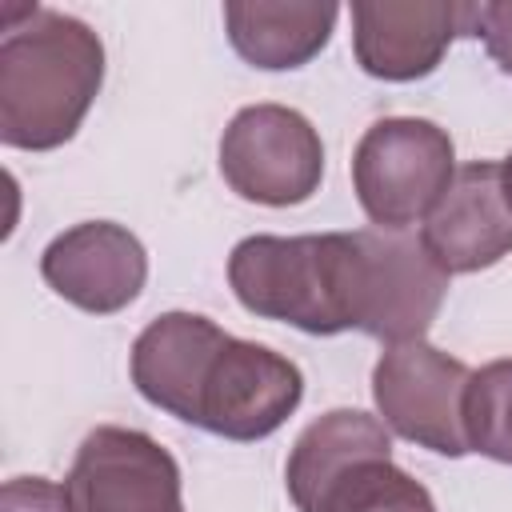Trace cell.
I'll list each match as a JSON object with an SVG mask.
<instances>
[{
    "instance_id": "cell-10",
    "label": "cell",
    "mask_w": 512,
    "mask_h": 512,
    "mask_svg": "<svg viewBox=\"0 0 512 512\" xmlns=\"http://www.w3.org/2000/svg\"><path fill=\"white\" fill-rule=\"evenodd\" d=\"M40 276L80 312L112 316L140 296L148 280V252L124 224L84 220L44 248Z\"/></svg>"
},
{
    "instance_id": "cell-18",
    "label": "cell",
    "mask_w": 512,
    "mask_h": 512,
    "mask_svg": "<svg viewBox=\"0 0 512 512\" xmlns=\"http://www.w3.org/2000/svg\"><path fill=\"white\" fill-rule=\"evenodd\" d=\"M500 180H504V196H508V208H512V156L500 164Z\"/></svg>"
},
{
    "instance_id": "cell-16",
    "label": "cell",
    "mask_w": 512,
    "mask_h": 512,
    "mask_svg": "<svg viewBox=\"0 0 512 512\" xmlns=\"http://www.w3.org/2000/svg\"><path fill=\"white\" fill-rule=\"evenodd\" d=\"M464 36H476L500 72L512 76V0L464 4Z\"/></svg>"
},
{
    "instance_id": "cell-12",
    "label": "cell",
    "mask_w": 512,
    "mask_h": 512,
    "mask_svg": "<svg viewBox=\"0 0 512 512\" xmlns=\"http://www.w3.org/2000/svg\"><path fill=\"white\" fill-rule=\"evenodd\" d=\"M464 32V4L440 0H360L352 4L356 64L388 84L424 80Z\"/></svg>"
},
{
    "instance_id": "cell-8",
    "label": "cell",
    "mask_w": 512,
    "mask_h": 512,
    "mask_svg": "<svg viewBox=\"0 0 512 512\" xmlns=\"http://www.w3.org/2000/svg\"><path fill=\"white\" fill-rule=\"evenodd\" d=\"M300 396L304 376L288 356L224 336L200 380L192 424L224 440H264L296 412Z\"/></svg>"
},
{
    "instance_id": "cell-7",
    "label": "cell",
    "mask_w": 512,
    "mask_h": 512,
    "mask_svg": "<svg viewBox=\"0 0 512 512\" xmlns=\"http://www.w3.org/2000/svg\"><path fill=\"white\" fill-rule=\"evenodd\" d=\"M472 368L428 340L388 344L372 368V400L384 416V428L436 452L464 456V392Z\"/></svg>"
},
{
    "instance_id": "cell-13",
    "label": "cell",
    "mask_w": 512,
    "mask_h": 512,
    "mask_svg": "<svg viewBox=\"0 0 512 512\" xmlns=\"http://www.w3.org/2000/svg\"><path fill=\"white\" fill-rule=\"evenodd\" d=\"M224 328L200 312H164L132 344V384L136 392L164 408L168 416L192 424L200 380L224 344Z\"/></svg>"
},
{
    "instance_id": "cell-6",
    "label": "cell",
    "mask_w": 512,
    "mask_h": 512,
    "mask_svg": "<svg viewBox=\"0 0 512 512\" xmlns=\"http://www.w3.org/2000/svg\"><path fill=\"white\" fill-rule=\"evenodd\" d=\"M220 176L252 204H304L324 180V144L312 120L284 104L240 108L220 136Z\"/></svg>"
},
{
    "instance_id": "cell-9",
    "label": "cell",
    "mask_w": 512,
    "mask_h": 512,
    "mask_svg": "<svg viewBox=\"0 0 512 512\" xmlns=\"http://www.w3.org/2000/svg\"><path fill=\"white\" fill-rule=\"evenodd\" d=\"M64 484L80 512H184L176 456L140 428H92Z\"/></svg>"
},
{
    "instance_id": "cell-17",
    "label": "cell",
    "mask_w": 512,
    "mask_h": 512,
    "mask_svg": "<svg viewBox=\"0 0 512 512\" xmlns=\"http://www.w3.org/2000/svg\"><path fill=\"white\" fill-rule=\"evenodd\" d=\"M0 512H80L68 484L48 476H12L0 492Z\"/></svg>"
},
{
    "instance_id": "cell-5",
    "label": "cell",
    "mask_w": 512,
    "mask_h": 512,
    "mask_svg": "<svg viewBox=\"0 0 512 512\" xmlns=\"http://www.w3.org/2000/svg\"><path fill=\"white\" fill-rule=\"evenodd\" d=\"M352 236V328L408 344L432 328L448 272L408 228H360Z\"/></svg>"
},
{
    "instance_id": "cell-3",
    "label": "cell",
    "mask_w": 512,
    "mask_h": 512,
    "mask_svg": "<svg viewBox=\"0 0 512 512\" xmlns=\"http://www.w3.org/2000/svg\"><path fill=\"white\" fill-rule=\"evenodd\" d=\"M236 300L312 336L352 328V236H244L228 256Z\"/></svg>"
},
{
    "instance_id": "cell-1",
    "label": "cell",
    "mask_w": 512,
    "mask_h": 512,
    "mask_svg": "<svg viewBox=\"0 0 512 512\" xmlns=\"http://www.w3.org/2000/svg\"><path fill=\"white\" fill-rule=\"evenodd\" d=\"M104 84L100 36L56 8L8 28L0 44V140L48 152L76 136Z\"/></svg>"
},
{
    "instance_id": "cell-14",
    "label": "cell",
    "mask_w": 512,
    "mask_h": 512,
    "mask_svg": "<svg viewBox=\"0 0 512 512\" xmlns=\"http://www.w3.org/2000/svg\"><path fill=\"white\" fill-rule=\"evenodd\" d=\"M336 4H272V0H228L224 28L232 48L268 72L304 68L332 40Z\"/></svg>"
},
{
    "instance_id": "cell-15",
    "label": "cell",
    "mask_w": 512,
    "mask_h": 512,
    "mask_svg": "<svg viewBox=\"0 0 512 512\" xmlns=\"http://www.w3.org/2000/svg\"><path fill=\"white\" fill-rule=\"evenodd\" d=\"M464 436L472 452L512 464V356L492 360L468 376Z\"/></svg>"
},
{
    "instance_id": "cell-11",
    "label": "cell",
    "mask_w": 512,
    "mask_h": 512,
    "mask_svg": "<svg viewBox=\"0 0 512 512\" xmlns=\"http://www.w3.org/2000/svg\"><path fill=\"white\" fill-rule=\"evenodd\" d=\"M420 240L448 276L500 264L512 252V208L504 196L500 164L472 160L456 168L448 192L424 216Z\"/></svg>"
},
{
    "instance_id": "cell-2",
    "label": "cell",
    "mask_w": 512,
    "mask_h": 512,
    "mask_svg": "<svg viewBox=\"0 0 512 512\" xmlns=\"http://www.w3.org/2000/svg\"><path fill=\"white\" fill-rule=\"evenodd\" d=\"M300 512H436L432 492L392 460L384 420L360 408H332L312 420L284 468Z\"/></svg>"
},
{
    "instance_id": "cell-4",
    "label": "cell",
    "mask_w": 512,
    "mask_h": 512,
    "mask_svg": "<svg viewBox=\"0 0 512 512\" xmlns=\"http://www.w3.org/2000/svg\"><path fill=\"white\" fill-rule=\"evenodd\" d=\"M456 176L452 136L420 116L376 120L352 152V188L376 228H412Z\"/></svg>"
}]
</instances>
